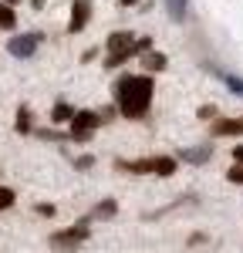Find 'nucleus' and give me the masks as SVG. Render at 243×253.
Instances as JSON below:
<instances>
[{
    "instance_id": "f257e3e1",
    "label": "nucleus",
    "mask_w": 243,
    "mask_h": 253,
    "mask_svg": "<svg viewBox=\"0 0 243 253\" xmlns=\"http://www.w3.org/2000/svg\"><path fill=\"white\" fill-rule=\"evenodd\" d=\"M152 95H156V81L152 75H122L112 84V101H115V112L122 118H132L142 122L152 108Z\"/></svg>"
},
{
    "instance_id": "f03ea898",
    "label": "nucleus",
    "mask_w": 243,
    "mask_h": 253,
    "mask_svg": "<svg viewBox=\"0 0 243 253\" xmlns=\"http://www.w3.org/2000/svg\"><path fill=\"white\" fill-rule=\"evenodd\" d=\"M176 156H142V159H115V172L128 175H176Z\"/></svg>"
},
{
    "instance_id": "7ed1b4c3",
    "label": "nucleus",
    "mask_w": 243,
    "mask_h": 253,
    "mask_svg": "<svg viewBox=\"0 0 243 253\" xmlns=\"http://www.w3.org/2000/svg\"><path fill=\"white\" fill-rule=\"evenodd\" d=\"M135 41L139 38H135L132 31H115V34H108V58H105V68L115 71V68H122L132 54H139V44H135Z\"/></svg>"
},
{
    "instance_id": "20e7f679",
    "label": "nucleus",
    "mask_w": 243,
    "mask_h": 253,
    "mask_svg": "<svg viewBox=\"0 0 243 253\" xmlns=\"http://www.w3.org/2000/svg\"><path fill=\"white\" fill-rule=\"evenodd\" d=\"M105 122H108L105 112H75V118L68 122V138L84 145V142H91V138H95V132H98Z\"/></svg>"
},
{
    "instance_id": "39448f33",
    "label": "nucleus",
    "mask_w": 243,
    "mask_h": 253,
    "mask_svg": "<svg viewBox=\"0 0 243 253\" xmlns=\"http://www.w3.org/2000/svg\"><path fill=\"white\" fill-rule=\"evenodd\" d=\"M91 216H84V219H78L75 226H68V230H58V233H51V247L54 250H75V247H81L84 240H88V233H91Z\"/></svg>"
},
{
    "instance_id": "423d86ee",
    "label": "nucleus",
    "mask_w": 243,
    "mask_h": 253,
    "mask_svg": "<svg viewBox=\"0 0 243 253\" xmlns=\"http://www.w3.org/2000/svg\"><path fill=\"white\" fill-rule=\"evenodd\" d=\"M40 38L44 34H38V31H27V34H14V38L7 41V51L14 54V58H34L38 54V47H40Z\"/></svg>"
},
{
    "instance_id": "0eeeda50",
    "label": "nucleus",
    "mask_w": 243,
    "mask_h": 253,
    "mask_svg": "<svg viewBox=\"0 0 243 253\" xmlns=\"http://www.w3.org/2000/svg\"><path fill=\"white\" fill-rule=\"evenodd\" d=\"M91 20V0H75L71 3V20H68V34H81Z\"/></svg>"
},
{
    "instance_id": "6e6552de",
    "label": "nucleus",
    "mask_w": 243,
    "mask_h": 253,
    "mask_svg": "<svg viewBox=\"0 0 243 253\" xmlns=\"http://www.w3.org/2000/svg\"><path fill=\"white\" fill-rule=\"evenodd\" d=\"M243 135V115L240 118H213V138H240Z\"/></svg>"
},
{
    "instance_id": "1a4fd4ad",
    "label": "nucleus",
    "mask_w": 243,
    "mask_h": 253,
    "mask_svg": "<svg viewBox=\"0 0 243 253\" xmlns=\"http://www.w3.org/2000/svg\"><path fill=\"white\" fill-rule=\"evenodd\" d=\"M182 162H193V166H202V162H209L213 159V149L209 145H200V149H179V156Z\"/></svg>"
},
{
    "instance_id": "9d476101",
    "label": "nucleus",
    "mask_w": 243,
    "mask_h": 253,
    "mask_svg": "<svg viewBox=\"0 0 243 253\" xmlns=\"http://www.w3.org/2000/svg\"><path fill=\"white\" fill-rule=\"evenodd\" d=\"M165 64H169V61H165V54H162V51H156V47H152V51H142V68H145L149 75L165 71Z\"/></svg>"
},
{
    "instance_id": "9b49d317",
    "label": "nucleus",
    "mask_w": 243,
    "mask_h": 253,
    "mask_svg": "<svg viewBox=\"0 0 243 253\" xmlns=\"http://www.w3.org/2000/svg\"><path fill=\"white\" fill-rule=\"evenodd\" d=\"M75 112H78L75 105H68L64 98H58V101H54V108H51V122H54V125H68V122L75 118Z\"/></svg>"
},
{
    "instance_id": "f8f14e48",
    "label": "nucleus",
    "mask_w": 243,
    "mask_h": 253,
    "mask_svg": "<svg viewBox=\"0 0 243 253\" xmlns=\"http://www.w3.org/2000/svg\"><path fill=\"white\" fill-rule=\"evenodd\" d=\"M162 3H165L169 17L176 20V24H182V20L189 17V0H162Z\"/></svg>"
},
{
    "instance_id": "ddd939ff",
    "label": "nucleus",
    "mask_w": 243,
    "mask_h": 253,
    "mask_svg": "<svg viewBox=\"0 0 243 253\" xmlns=\"http://www.w3.org/2000/svg\"><path fill=\"white\" fill-rule=\"evenodd\" d=\"M14 27H17V10H14L10 3H3V0H0V31L14 34Z\"/></svg>"
},
{
    "instance_id": "4468645a",
    "label": "nucleus",
    "mask_w": 243,
    "mask_h": 253,
    "mask_svg": "<svg viewBox=\"0 0 243 253\" xmlns=\"http://www.w3.org/2000/svg\"><path fill=\"white\" fill-rule=\"evenodd\" d=\"M115 213H119V203L115 199H101L95 206V213H91V219H115Z\"/></svg>"
},
{
    "instance_id": "2eb2a0df",
    "label": "nucleus",
    "mask_w": 243,
    "mask_h": 253,
    "mask_svg": "<svg viewBox=\"0 0 243 253\" xmlns=\"http://www.w3.org/2000/svg\"><path fill=\"white\" fill-rule=\"evenodd\" d=\"M17 132L20 135H31L34 132V122H31V108L27 105H17Z\"/></svg>"
},
{
    "instance_id": "dca6fc26",
    "label": "nucleus",
    "mask_w": 243,
    "mask_h": 253,
    "mask_svg": "<svg viewBox=\"0 0 243 253\" xmlns=\"http://www.w3.org/2000/svg\"><path fill=\"white\" fill-rule=\"evenodd\" d=\"M216 75L223 78V84H226V88H230L233 95H240V98H243V78H237V75H230V71H216Z\"/></svg>"
},
{
    "instance_id": "f3484780",
    "label": "nucleus",
    "mask_w": 243,
    "mask_h": 253,
    "mask_svg": "<svg viewBox=\"0 0 243 253\" xmlns=\"http://www.w3.org/2000/svg\"><path fill=\"white\" fill-rule=\"evenodd\" d=\"M14 203H17V193H14L10 186H0V213H3V210H10Z\"/></svg>"
},
{
    "instance_id": "a211bd4d",
    "label": "nucleus",
    "mask_w": 243,
    "mask_h": 253,
    "mask_svg": "<svg viewBox=\"0 0 243 253\" xmlns=\"http://www.w3.org/2000/svg\"><path fill=\"white\" fill-rule=\"evenodd\" d=\"M226 179H230V182H237V186H243V162H237V166H230V172H226Z\"/></svg>"
},
{
    "instance_id": "6ab92c4d",
    "label": "nucleus",
    "mask_w": 243,
    "mask_h": 253,
    "mask_svg": "<svg viewBox=\"0 0 243 253\" xmlns=\"http://www.w3.org/2000/svg\"><path fill=\"white\" fill-rule=\"evenodd\" d=\"M91 166H95V156H78V159H75V169H78V172L91 169Z\"/></svg>"
},
{
    "instance_id": "aec40b11",
    "label": "nucleus",
    "mask_w": 243,
    "mask_h": 253,
    "mask_svg": "<svg viewBox=\"0 0 243 253\" xmlns=\"http://www.w3.org/2000/svg\"><path fill=\"white\" fill-rule=\"evenodd\" d=\"M34 213H38V216H54V206H51V203H38Z\"/></svg>"
},
{
    "instance_id": "412c9836",
    "label": "nucleus",
    "mask_w": 243,
    "mask_h": 253,
    "mask_svg": "<svg viewBox=\"0 0 243 253\" xmlns=\"http://www.w3.org/2000/svg\"><path fill=\"white\" fill-rule=\"evenodd\" d=\"M200 118H216V105H202V108H200Z\"/></svg>"
},
{
    "instance_id": "4be33fe9",
    "label": "nucleus",
    "mask_w": 243,
    "mask_h": 253,
    "mask_svg": "<svg viewBox=\"0 0 243 253\" xmlns=\"http://www.w3.org/2000/svg\"><path fill=\"white\" fill-rule=\"evenodd\" d=\"M233 159H237V162H243V145H237V149H233Z\"/></svg>"
},
{
    "instance_id": "5701e85b",
    "label": "nucleus",
    "mask_w": 243,
    "mask_h": 253,
    "mask_svg": "<svg viewBox=\"0 0 243 253\" xmlns=\"http://www.w3.org/2000/svg\"><path fill=\"white\" fill-rule=\"evenodd\" d=\"M122 7H135V3H142V0H119Z\"/></svg>"
},
{
    "instance_id": "b1692460",
    "label": "nucleus",
    "mask_w": 243,
    "mask_h": 253,
    "mask_svg": "<svg viewBox=\"0 0 243 253\" xmlns=\"http://www.w3.org/2000/svg\"><path fill=\"white\" fill-rule=\"evenodd\" d=\"M31 3H34V10H40V7H44V0H31Z\"/></svg>"
},
{
    "instance_id": "393cba45",
    "label": "nucleus",
    "mask_w": 243,
    "mask_h": 253,
    "mask_svg": "<svg viewBox=\"0 0 243 253\" xmlns=\"http://www.w3.org/2000/svg\"><path fill=\"white\" fill-rule=\"evenodd\" d=\"M3 3H10V7H17V3H20V0H3Z\"/></svg>"
}]
</instances>
